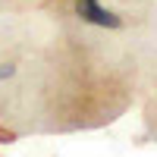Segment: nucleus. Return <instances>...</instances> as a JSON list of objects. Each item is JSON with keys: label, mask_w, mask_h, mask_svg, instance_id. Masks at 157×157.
<instances>
[{"label": "nucleus", "mask_w": 157, "mask_h": 157, "mask_svg": "<svg viewBox=\"0 0 157 157\" xmlns=\"http://www.w3.org/2000/svg\"><path fill=\"white\" fill-rule=\"evenodd\" d=\"M3 141L10 145V141H16V135H13V132H6V129H0V145H3Z\"/></svg>", "instance_id": "nucleus-3"}, {"label": "nucleus", "mask_w": 157, "mask_h": 157, "mask_svg": "<svg viewBox=\"0 0 157 157\" xmlns=\"http://www.w3.org/2000/svg\"><path fill=\"white\" fill-rule=\"evenodd\" d=\"M13 75H16V63H0V82L13 78Z\"/></svg>", "instance_id": "nucleus-2"}, {"label": "nucleus", "mask_w": 157, "mask_h": 157, "mask_svg": "<svg viewBox=\"0 0 157 157\" xmlns=\"http://www.w3.org/2000/svg\"><path fill=\"white\" fill-rule=\"evenodd\" d=\"M75 13L85 22L98 25V29H120V25H123V19L116 16L113 10L101 6V0H75Z\"/></svg>", "instance_id": "nucleus-1"}]
</instances>
